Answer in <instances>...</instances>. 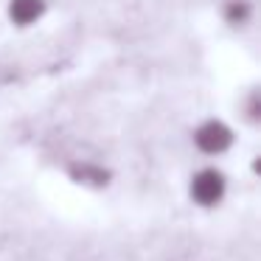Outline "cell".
Returning <instances> with one entry per match:
<instances>
[{"mask_svg": "<svg viewBox=\"0 0 261 261\" xmlns=\"http://www.w3.org/2000/svg\"><path fill=\"white\" fill-rule=\"evenodd\" d=\"M230 194V177L214 160H202L186 180V197L197 211H216Z\"/></svg>", "mask_w": 261, "mask_h": 261, "instance_id": "1", "label": "cell"}, {"mask_svg": "<svg viewBox=\"0 0 261 261\" xmlns=\"http://www.w3.org/2000/svg\"><path fill=\"white\" fill-rule=\"evenodd\" d=\"M188 141H191V149L202 160L219 163L222 158H227V154L236 149L239 135H236V126H233L230 121L219 118V115H208V118L197 121V124L191 126Z\"/></svg>", "mask_w": 261, "mask_h": 261, "instance_id": "2", "label": "cell"}, {"mask_svg": "<svg viewBox=\"0 0 261 261\" xmlns=\"http://www.w3.org/2000/svg\"><path fill=\"white\" fill-rule=\"evenodd\" d=\"M51 12V0H6L3 3V17L14 31H31L45 23Z\"/></svg>", "mask_w": 261, "mask_h": 261, "instance_id": "3", "label": "cell"}, {"mask_svg": "<svg viewBox=\"0 0 261 261\" xmlns=\"http://www.w3.org/2000/svg\"><path fill=\"white\" fill-rule=\"evenodd\" d=\"M65 174L73 186L85 188V191H104V188L113 186V169L98 163V160H70L65 166Z\"/></svg>", "mask_w": 261, "mask_h": 261, "instance_id": "4", "label": "cell"}, {"mask_svg": "<svg viewBox=\"0 0 261 261\" xmlns=\"http://www.w3.org/2000/svg\"><path fill=\"white\" fill-rule=\"evenodd\" d=\"M219 20L233 34L250 31L255 23V0H219Z\"/></svg>", "mask_w": 261, "mask_h": 261, "instance_id": "5", "label": "cell"}, {"mask_svg": "<svg viewBox=\"0 0 261 261\" xmlns=\"http://www.w3.org/2000/svg\"><path fill=\"white\" fill-rule=\"evenodd\" d=\"M239 115H242V121L247 126H258L261 124V87L253 85L244 90L242 101H239Z\"/></svg>", "mask_w": 261, "mask_h": 261, "instance_id": "6", "label": "cell"}]
</instances>
